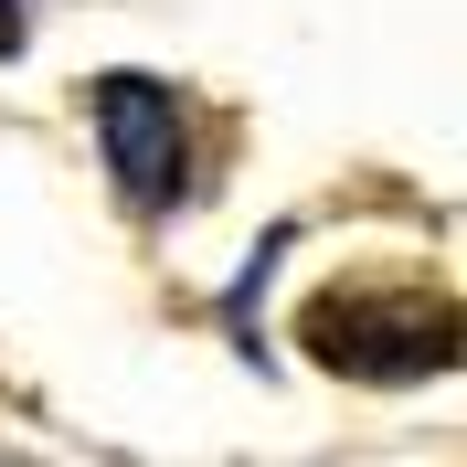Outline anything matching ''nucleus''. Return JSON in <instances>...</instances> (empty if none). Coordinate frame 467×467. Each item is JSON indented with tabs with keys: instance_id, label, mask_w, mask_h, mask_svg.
Wrapping results in <instances>:
<instances>
[{
	"instance_id": "nucleus-1",
	"label": "nucleus",
	"mask_w": 467,
	"mask_h": 467,
	"mask_svg": "<svg viewBox=\"0 0 467 467\" xmlns=\"http://www.w3.org/2000/svg\"><path fill=\"white\" fill-rule=\"evenodd\" d=\"M308 361L340 382H436L457 372V297L446 287H329L297 319Z\"/></svg>"
},
{
	"instance_id": "nucleus-2",
	"label": "nucleus",
	"mask_w": 467,
	"mask_h": 467,
	"mask_svg": "<svg viewBox=\"0 0 467 467\" xmlns=\"http://www.w3.org/2000/svg\"><path fill=\"white\" fill-rule=\"evenodd\" d=\"M96 149H107L117 192L139 213H181L192 202L202 139H192V107H181L160 75H96Z\"/></svg>"
},
{
	"instance_id": "nucleus-3",
	"label": "nucleus",
	"mask_w": 467,
	"mask_h": 467,
	"mask_svg": "<svg viewBox=\"0 0 467 467\" xmlns=\"http://www.w3.org/2000/svg\"><path fill=\"white\" fill-rule=\"evenodd\" d=\"M22 11L32 0H0V54H22Z\"/></svg>"
}]
</instances>
